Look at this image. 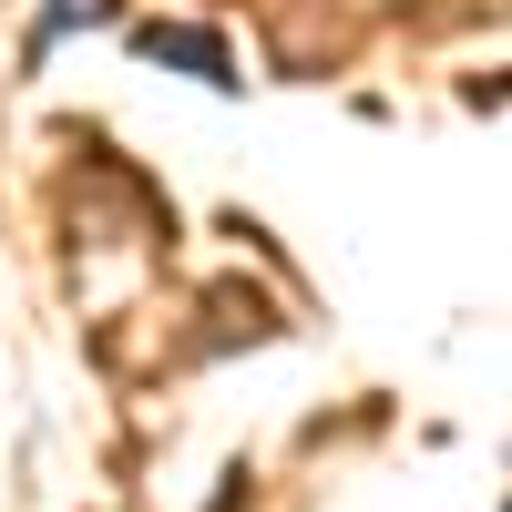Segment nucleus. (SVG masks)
I'll use <instances>...</instances> for the list:
<instances>
[{
	"label": "nucleus",
	"instance_id": "obj_1",
	"mask_svg": "<svg viewBox=\"0 0 512 512\" xmlns=\"http://www.w3.org/2000/svg\"><path fill=\"white\" fill-rule=\"evenodd\" d=\"M144 52H175V62H195L205 82H236V72H226V41H205V31H144Z\"/></svg>",
	"mask_w": 512,
	"mask_h": 512
}]
</instances>
